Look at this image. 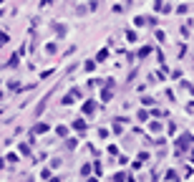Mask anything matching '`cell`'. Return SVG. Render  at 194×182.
I'll use <instances>...</instances> for the list:
<instances>
[{"mask_svg": "<svg viewBox=\"0 0 194 182\" xmlns=\"http://www.w3.org/2000/svg\"><path fill=\"white\" fill-rule=\"evenodd\" d=\"M53 30H55L58 35H66V25H63V23H55V25H53Z\"/></svg>", "mask_w": 194, "mask_h": 182, "instance_id": "obj_1", "label": "cell"}, {"mask_svg": "<svg viewBox=\"0 0 194 182\" xmlns=\"http://www.w3.org/2000/svg\"><path fill=\"white\" fill-rule=\"evenodd\" d=\"M46 104H48V96H46V99H43L41 104H38V106H35V114H43V109H46Z\"/></svg>", "mask_w": 194, "mask_h": 182, "instance_id": "obj_2", "label": "cell"}, {"mask_svg": "<svg viewBox=\"0 0 194 182\" xmlns=\"http://www.w3.org/2000/svg\"><path fill=\"white\" fill-rule=\"evenodd\" d=\"M83 111H86V114H91V111H96V104H93V101H88V104L83 106Z\"/></svg>", "mask_w": 194, "mask_h": 182, "instance_id": "obj_3", "label": "cell"}]
</instances>
